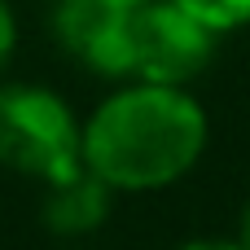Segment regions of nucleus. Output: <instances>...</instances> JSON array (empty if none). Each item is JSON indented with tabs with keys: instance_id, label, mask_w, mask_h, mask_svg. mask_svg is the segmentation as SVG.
<instances>
[{
	"instance_id": "1",
	"label": "nucleus",
	"mask_w": 250,
	"mask_h": 250,
	"mask_svg": "<svg viewBox=\"0 0 250 250\" xmlns=\"http://www.w3.org/2000/svg\"><path fill=\"white\" fill-rule=\"evenodd\" d=\"M79 145L110 189H163L198 163L207 114L176 83H136L92 110Z\"/></svg>"
},
{
	"instance_id": "2",
	"label": "nucleus",
	"mask_w": 250,
	"mask_h": 250,
	"mask_svg": "<svg viewBox=\"0 0 250 250\" xmlns=\"http://www.w3.org/2000/svg\"><path fill=\"white\" fill-rule=\"evenodd\" d=\"M79 136L75 114L57 92L31 83L0 88V167L53 185L83 163Z\"/></svg>"
},
{
	"instance_id": "3",
	"label": "nucleus",
	"mask_w": 250,
	"mask_h": 250,
	"mask_svg": "<svg viewBox=\"0 0 250 250\" xmlns=\"http://www.w3.org/2000/svg\"><path fill=\"white\" fill-rule=\"evenodd\" d=\"M215 35L176 0H145L136 9V75L145 83H185L215 57Z\"/></svg>"
},
{
	"instance_id": "4",
	"label": "nucleus",
	"mask_w": 250,
	"mask_h": 250,
	"mask_svg": "<svg viewBox=\"0 0 250 250\" xmlns=\"http://www.w3.org/2000/svg\"><path fill=\"white\" fill-rule=\"evenodd\" d=\"M53 35L97 75H136V9L114 0H57Z\"/></svg>"
},
{
	"instance_id": "5",
	"label": "nucleus",
	"mask_w": 250,
	"mask_h": 250,
	"mask_svg": "<svg viewBox=\"0 0 250 250\" xmlns=\"http://www.w3.org/2000/svg\"><path fill=\"white\" fill-rule=\"evenodd\" d=\"M110 215V185L92 171V167H75L70 176L48 185L44 198V224L57 237H83L92 229H101Z\"/></svg>"
},
{
	"instance_id": "6",
	"label": "nucleus",
	"mask_w": 250,
	"mask_h": 250,
	"mask_svg": "<svg viewBox=\"0 0 250 250\" xmlns=\"http://www.w3.org/2000/svg\"><path fill=\"white\" fill-rule=\"evenodd\" d=\"M193 18H202L211 31H233L250 22V0H176Z\"/></svg>"
},
{
	"instance_id": "7",
	"label": "nucleus",
	"mask_w": 250,
	"mask_h": 250,
	"mask_svg": "<svg viewBox=\"0 0 250 250\" xmlns=\"http://www.w3.org/2000/svg\"><path fill=\"white\" fill-rule=\"evenodd\" d=\"M13 44H18V26H13V13H9V4L0 0V66L13 57Z\"/></svg>"
},
{
	"instance_id": "8",
	"label": "nucleus",
	"mask_w": 250,
	"mask_h": 250,
	"mask_svg": "<svg viewBox=\"0 0 250 250\" xmlns=\"http://www.w3.org/2000/svg\"><path fill=\"white\" fill-rule=\"evenodd\" d=\"M180 250H246L242 242H189V246H180Z\"/></svg>"
},
{
	"instance_id": "9",
	"label": "nucleus",
	"mask_w": 250,
	"mask_h": 250,
	"mask_svg": "<svg viewBox=\"0 0 250 250\" xmlns=\"http://www.w3.org/2000/svg\"><path fill=\"white\" fill-rule=\"evenodd\" d=\"M242 246L250 250V202H246V211H242Z\"/></svg>"
},
{
	"instance_id": "10",
	"label": "nucleus",
	"mask_w": 250,
	"mask_h": 250,
	"mask_svg": "<svg viewBox=\"0 0 250 250\" xmlns=\"http://www.w3.org/2000/svg\"><path fill=\"white\" fill-rule=\"evenodd\" d=\"M114 4H127V9H141L145 0H114Z\"/></svg>"
}]
</instances>
